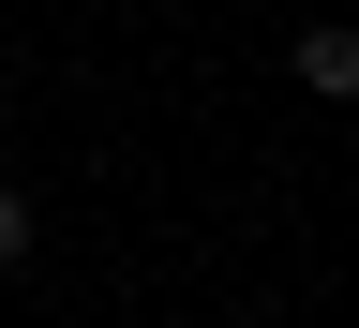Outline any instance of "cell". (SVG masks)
<instances>
[{
	"label": "cell",
	"instance_id": "obj_2",
	"mask_svg": "<svg viewBox=\"0 0 359 328\" xmlns=\"http://www.w3.org/2000/svg\"><path fill=\"white\" fill-rule=\"evenodd\" d=\"M15 269H30V194L0 179V284H15Z\"/></svg>",
	"mask_w": 359,
	"mask_h": 328
},
{
	"label": "cell",
	"instance_id": "obj_1",
	"mask_svg": "<svg viewBox=\"0 0 359 328\" xmlns=\"http://www.w3.org/2000/svg\"><path fill=\"white\" fill-rule=\"evenodd\" d=\"M299 90L344 105V90H359V30H299Z\"/></svg>",
	"mask_w": 359,
	"mask_h": 328
}]
</instances>
